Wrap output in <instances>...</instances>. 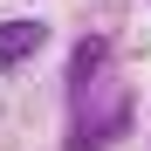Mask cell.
Segmentation results:
<instances>
[{"instance_id": "obj_1", "label": "cell", "mask_w": 151, "mask_h": 151, "mask_svg": "<svg viewBox=\"0 0 151 151\" xmlns=\"http://www.w3.org/2000/svg\"><path fill=\"white\" fill-rule=\"evenodd\" d=\"M131 124V89L117 83H83L76 89V124H69V151H103L124 137Z\"/></svg>"}, {"instance_id": "obj_2", "label": "cell", "mask_w": 151, "mask_h": 151, "mask_svg": "<svg viewBox=\"0 0 151 151\" xmlns=\"http://www.w3.org/2000/svg\"><path fill=\"white\" fill-rule=\"evenodd\" d=\"M41 41H48V28H41V21H7V28H0V69L28 62Z\"/></svg>"}]
</instances>
